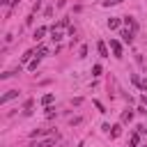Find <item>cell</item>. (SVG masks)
Segmentation results:
<instances>
[{
  "label": "cell",
  "instance_id": "1",
  "mask_svg": "<svg viewBox=\"0 0 147 147\" xmlns=\"http://www.w3.org/2000/svg\"><path fill=\"white\" fill-rule=\"evenodd\" d=\"M18 96V90H7L2 96H0V103H7V101H11V99H16Z\"/></svg>",
  "mask_w": 147,
  "mask_h": 147
},
{
  "label": "cell",
  "instance_id": "2",
  "mask_svg": "<svg viewBox=\"0 0 147 147\" xmlns=\"http://www.w3.org/2000/svg\"><path fill=\"white\" fill-rule=\"evenodd\" d=\"M110 48H113L115 57H122V44H119L117 39H110Z\"/></svg>",
  "mask_w": 147,
  "mask_h": 147
},
{
  "label": "cell",
  "instance_id": "3",
  "mask_svg": "<svg viewBox=\"0 0 147 147\" xmlns=\"http://www.w3.org/2000/svg\"><path fill=\"white\" fill-rule=\"evenodd\" d=\"M122 18H124V23H126L131 30H138V23L133 21V16H122Z\"/></svg>",
  "mask_w": 147,
  "mask_h": 147
},
{
  "label": "cell",
  "instance_id": "4",
  "mask_svg": "<svg viewBox=\"0 0 147 147\" xmlns=\"http://www.w3.org/2000/svg\"><path fill=\"white\" fill-rule=\"evenodd\" d=\"M96 48H99V55H101V57H108V46H106L103 41H99Z\"/></svg>",
  "mask_w": 147,
  "mask_h": 147
},
{
  "label": "cell",
  "instance_id": "5",
  "mask_svg": "<svg viewBox=\"0 0 147 147\" xmlns=\"http://www.w3.org/2000/svg\"><path fill=\"white\" fill-rule=\"evenodd\" d=\"M51 37H53V41H60V39L64 37V34L60 32V28H53V32H51Z\"/></svg>",
  "mask_w": 147,
  "mask_h": 147
},
{
  "label": "cell",
  "instance_id": "6",
  "mask_svg": "<svg viewBox=\"0 0 147 147\" xmlns=\"http://www.w3.org/2000/svg\"><path fill=\"white\" fill-rule=\"evenodd\" d=\"M55 142V138H48V140H41V142H34V147H51Z\"/></svg>",
  "mask_w": 147,
  "mask_h": 147
},
{
  "label": "cell",
  "instance_id": "7",
  "mask_svg": "<svg viewBox=\"0 0 147 147\" xmlns=\"http://www.w3.org/2000/svg\"><path fill=\"white\" fill-rule=\"evenodd\" d=\"M108 28L110 30H117L119 28V18H108Z\"/></svg>",
  "mask_w": 147,
  "mask_h": 147
},
{
  "label": "cell",
  "instance_id": "8",
  "mask_svg": "<svg viewBox=\"0 0 147 147\" xmlns=\"http://www.w3.org/2000/svg\"><path fill=\"white\" fill-rule=\"evenodd\" d=\"M122 39L124 41H131L133 39V30H122Z\"/></svg>",
  "mask_w": 147,
  "mask_h": 147
},
{
  "label": "cell",
  "instance_id": "9",
  "mask_svg": "<svg viewBox=\"0 0 147 147\" xmlns=\"http://www.w3.org/2000/svg\"><path fill=\"white\" fill-rule=\"evenodd\" d=\"M53 99H55L53 94H44V96H41V103H44V106H51V103H53Z\"/></svg>",
  "mask_w": 147,
  "mask_h": 147
},
{
  "label": "cell",
  "instance_id": "10",
  "mask_svg": "<svg viewBox=\"0 0 147 147\" xmlns=\"http://www.w3.org/2000/svg\"><path fill=\"white\" fill-rule=\"evenodd\" d=\"M133 119V110H124L122 113V122H131Z\"/></svg>",
  "mask_w": 147,
  "mask_h": 147
},
{
  "label": "cell",
  "instance_id": "11",
  "mask_svg": "<svg viewBox=\"0 0 147 147\" xmlns=\"http://www.w3.org/2000/svg\"><path fill=\"white\" fill-rule=\"evenodd\" d=\"M44 34H46V28H37V30H34V39H37V41H39Z\"/></svg>",
  "mask_w": 147,
  "mask_h": 147
},
{
  "label": "cell",
  "instance_id": "12",
  "mask_svg": "<svg viewBox=\"0 0 147 147\" xmlns=\"http://www.w3.org/2000/svg\"><path fill=\"white\" fill-rule=\"evenodd\" d=\"M138 142H140V136L136 133V136H131V140H129V147H138Z\"/></svg>",
  "mask_w": 147,
  "mask_h": 147
},
{
  "label": "cell",
  "instance_id": "13",
  "mask_svg": "<svg viewBox=\"0 0 147 147\" xmlns=\"http://www.w3.org/2000/svg\"><path fill=\"white\" fill-rule=\"evenodd\" d=\"M119 133H122V126H119V124H115V126H113V131H110V136H113V138H117Z\"/></svg>",
  "mask_w": 147,
  "mask_h": 147
},
{
  "label": "cell",
  "instance_id": "14",
  "mask_svg": "<svg viewBox=\"0 0 147 147\" xmlns=\"http://www.w3.org/2000/svg\"><path fill=\"white\" fill-rule=\"evenodd\" d=\"M124 0H106L103 2V7H115V5H122Z\"/></svg>",
  "mask_w": 147,
  "mask_h": 147
},
{
  "label": "cell",
  "instance_id": "15",
  "mask_svg": "<svg viewBox=\"0 0 147 147\" xmlns=\"http://www.w3.org/2000/svg\"><path fill=\"white\" fill-rule=\"evenodd\" d=\"M85 55H87V46H85V44H83V46H80V48H78V57H85Z\"/></svg>",
  "mask_w": 147,
  "mask_h": 147
},
{
  "label": "cell",
  "instance_id": "16",
  "mask_svg": "<svg viewBox=\"0 0 147 147\" xmlns=\"http://www.w3.org/2000/svg\"><path fill=\"white\" fill-rule=\"evenodd\" d=\"M39 60H41V57H37V60H32V62L28 64V69H30V71H34V69H37V64H39Z\"/></svg>",
  "mask_w": 147,
  "mask_h": 147
},
{
  "label": "cell",
  "instance_id": "17",
  "mask_svg": "<svg viewBox=\"0 0 147 147\" xmlns=\"http://www.w3.org/2000/svg\"><path fill=\"white\" fill-rule=\"evenodd\" d=\"M92 76H101V64H94L92 67Z\"/></svg>",
  "mask_w": 147,
  "mask_h": 147
},
{
  "label": "cell",
  "instance_id": "18",
  "mask_svg": "<svg viewBox=\"0 0 147 147\" xmlns=\"http://www.w3.org/2000/svg\"><path fill=\"white\" fill-rule=\"evenodd\" d=\"M67 25H69V18H62V21L57 23V28H67Z\"/></svg>",
  "mask_w": 147,
  "mask_h": 147
},
{
  "label": "cell",
  "instance_id": "19",
  "mask_svg": "<svg viewBox=\"0 0 147 147\" xmlns=\"http://www.w3.org/2000/svg\"><path fill=\"white\" fill-rule=\"evenodd\" d=\"M94 106H96V110H101V113H106V110H103V103H101V101H94Z\"/></svg>",
  "mask_w": 147,
  "mask_h": 147
},
{
  "label": "cell",
  "instance_id": "20",
  "mask_svg": "<svg viewBox=\"0 0 147 147\" xmlns=\"http://www.w3.org/2000/svg\"><path fill=\"white\" fill-rule=\"evenodd\" d=\"M140 87H142V90H147V78H142V80H140Z\"/></svg>",
  "mask_w": 147,
  "mask_h": 147
},
{
  "label": "cell",
  "instance_id": "21",
  "mask_svg": "<svg viewBox=\"0 0 147 147\" xmlns=\"http://www.w3.org/2000/svg\"><path fill=\"white\" fill-rule=\"evenodd\" d=\"M142 103H145V106H147V94H145V96H142Z\"/></svg>",
  "mask_w": 147,
  "mask_h": 147
},
{
  "label": "cell",
  "instance_id": "22",
  "mask_svg": "<svg viewBox=\"0 0 147 147\" xmlns=\"http://www.w3.org/2000/svg\"><path fill=\"white\" fill-rule=\"evenodd\" d=\"M145 115H147V110H145Z\"/></svg>",
  "mask_w": 147,
  "mask_h": 147
}]
</instances>
